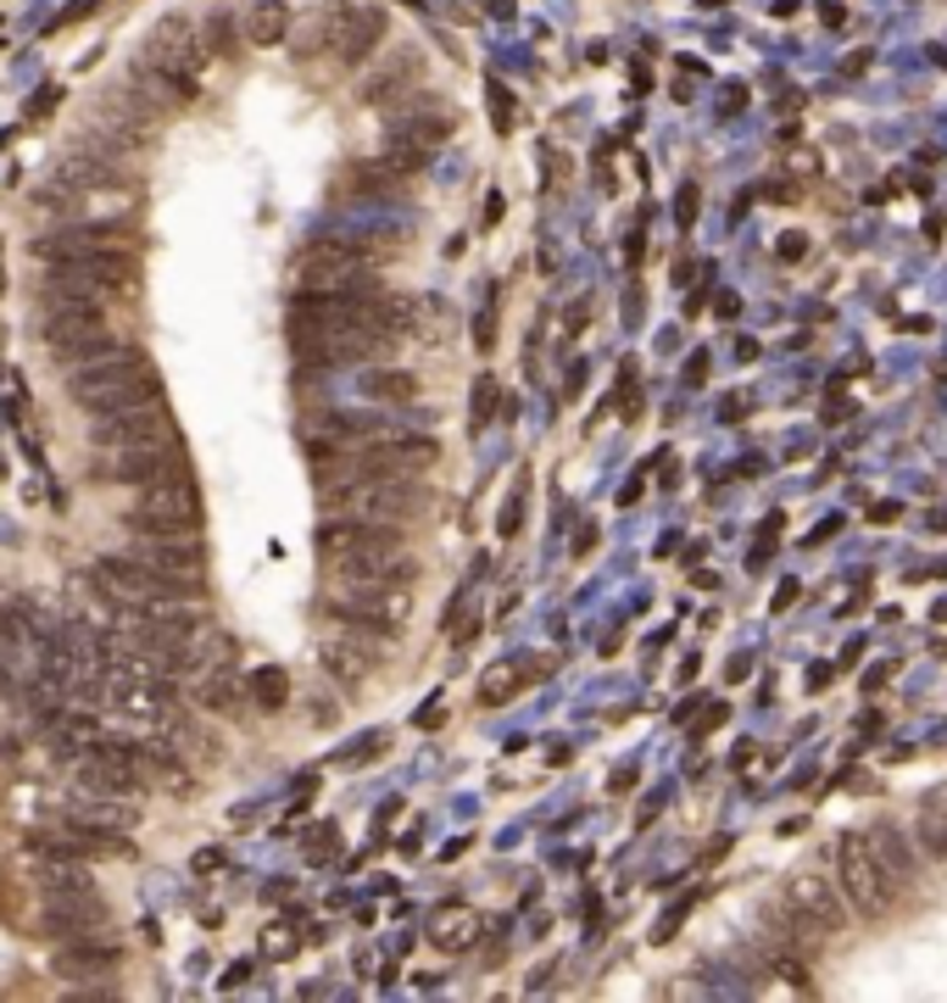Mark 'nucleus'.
<instances>
[{
  "instance_id": "f257e3e1",
  "label": "nucleus",
  "mask_w": 947,
  "mask_h": 1003,
  "mask_svg": "<svg viewBox=\"0 0 947 1003\" xmlns=\"http://www.w3.org/2000/svg\"><path fill=\"white\" fill-rule=\"evenodd\" d=\"M423 508H429V496H423L418 480H385V474L346 469L340 480L323 485V514H329V519H357V525L396 530V525L418 519Z\"/></svg>"
},
{
  "instance_id": "f03ea898",
  "label": "nucleus",
  "mask_w": 947,
  "mask_h": 1003,
  "mask_svg": "<svg viewBox=\"0 0 947 1003\" xmlns=\"http://www.w3.org/2000/svg\"><path fill=\"white\" fill-rule=\"evenodd\" d=\"M318 558L329 563V574H346V580H379V585L412 580V558L401 552L396 530L357 525V519L323 525L318 530Z\"/></svg>"
},
{
  "instance_id": "7ed1b4c3",
  "label": "nucleus",
  "mask_w": 947,
  "mask_h": 1003,
  "mask_svg": "<svg viewBox=\"0 0 947 1003\" xmlns=\"http://www.w3.org/2000/svg\"><path fill=\"white\" fill-rule=\"evenodd\" d=\"M67 390H73V401H78L84 412H118V407H134V401L162 396L156 368H151L140 352L118 346V341H112V346H101L96 357L73 363Z\"/></svg>"
},
{
  "instance_id": "20e7f679",
  "label": "nucleus",
  "mask_w": 947,
  "mask_h": 1003,
  "mask_svg": "<svg viewBox=\"0 0 947 1003\" xmlns=\"http://www.w3.org/2000/svg\"><path fill=\"white\" fill-rule=\"evenodd\" d=\"M836 870H841V897H847V908H852L858 919H887V914L903 908V892H909V886L876 859V848H870L865 830H847V836H841Z\"/></svg>"
},
{
  "instance_id": "39448f33",
  "label": "nucleus",
  "mask_w": 947,
  "mask_h": 1003,
  "mask_svg": "<svg viewBox=\"0 0 947 1003\" xmlns=\"http://www.w3.org/2000/svg\"><path fill=\"white\" fill-rule=\"evenodd\" d=\"M40 341H45L51 357L84 363V357H96L101 346H112L118 334H112L101 301H45V312H40Z\"/></svg>"
},
{
  "instance_id": "423d86ee",
  "label": "nucleus",
  "mask_w": 947,
  "mask_h": 1003,
  "mask_svg": "<svg viewBox=\"0 0 947 1003\" xmlns=\"http://www.w3.org/2000/svg\"><path fill=\"white\" fill-rule=\"evenodd\" d=\"M323 603L334 619H346L352 630H368V636H390L407 614V597L401 585H379V580H346V574H329L323 585Z\"/></svg>"
},
{
  "instance_id": "0eeeda50",
  "label": "nucleus",
  "mask_w": 947,
  "mask_h": 1003,
  "mask_svg": "<svg viewBox=\"0 0 947 1003\" xmlns=\"http://www.w3.org/2000/svg\"><path fill=\"white\" fill-rule=\"evenodd\" d=\"M123 558H134L145 574H156L162 585L190 592V597H201V585H207V552L196 536H140Z\"/></svg>"
},
{
  "instance_id": "6e6552de",
  "label": "nucleus",
  "mask_w": 947,
  "mask_h": 1003,
  "mask_svg": "<svg viewBox=\"0 0 947 1003\" xmlns=\"http://www.w3.org/2000/svg\"><path fill=\"white\" fill-rule=\"evenodd\" d=\"M96 447L101 452H129V447H179L174 441V412L162 396L118 407V412H96Z\"/></svg>"
},
{
  "instance_id": "1a4fd4ad",
  "label": "nucleus",
  "mask_w": 947,
  "mask_h": 1003,
  "mask_svg": "<svg viewBox=\"0 0 947 1003\" xmlns=\"http://www.w3.org/2000/svg\"><path fill=\"white\" fill-rule=\"evenodd\" d=\"M134 525L145 536H196L201 525V496L190 480H162V485H134Z\"/></svg>"
},
{
  "instance_id": "9d476101",
  "label": "nucleus",
  "mask_w": 947,
  "mask_h": 1003,
  "mask_svg": "<svg viewBox=\"0 0 947 1003\" xmlns=\"http://www.w3.org/2000/svg\"><path fill=\"white\" fill-rule=\"evenodd\" d=\"M363 285H368V251L363 245L318 240L301 257V290L307 296H352Z\"/></svg>"
},
{
  "instance_id": "9b49d317",
  "label": "nucleus",
  "mask_w": 947,
  "mask_h": 1003,
  "mask_svg": "<svg viewBox=\"0 0 947 1003\" xmlns=\"http://www.w3.org/2000/svg\"><path fill=\"white\" fill-rule=\"evenodd\" d=\"M786 914L808 919V926H819L825 937H841L847 932V897L841 886H830V875L819 870H797L792 886H786Z\"/></svg>"
},
{
  "instance_id": "f8f14e48",
  "label": "nucleus",
  "mask_w": 947,
  "mask_h": 1003,
  "mask_svg": "<svg viewBox=\"0 0 947 1003\" xmlns=\"http://www.w3.org/2000/svg\"><path fill=\"white\" fill-rule=\"evenodd\" d=\"M101 474L112 485H162V480H190V463L179 458V447H129V452H107Z\"/></svg>"
},
{
  "instance_id": "ddd939ff",
  "label": "nucleus",
  "mask_w": 947,
  "mask_h": 1003,
  "mask_svg": "<svg viewBox=\"0 0 947 1003\" xmlns=\"http://www.w3.org/2000/svg\"><path fill=\"white\" fill-rule=\"evenodd\" d=\"M436 441H418V436H396V441H368L363 452H352V469L363 474H385V480H418L436 469Z\"/></svg>"
},
{
  "instance_id": "4468645a",
  "label": "nucleus",
  "mask_w": 947,
  "mask_h": 1003,
  "mask_svg": "<svg viewBox=\"0 0 947 1003\" xmlns=\"http://www.w3.org/2000/svg\"><path fill=\"white\" fill-rule=\"evenodd\" d=\"M201 62H207V45H201V34L190 29V23H162L156 34H151V45H145V67H156V73H167V78H179V84H196V73H201Z\"/></svg>"
},
{
  "instance_id": "2eb2a0df",
  "label": "nucleus",
  "mask_w": 947,
  "mask_h": 1003,
  "mask_svg": "<svg viewBox=\"0 0 947 1003\" xmlns=\"http://www.w3.org/2000/svg\"><path fill=\"white\" fill-rule=\"evenodd\" d=\"M40 641L45 636L18 608L0 603V686H23L40 675Z\"/></svg>"
},
{
  "instance_id": "dca6fc26",
  "label": "nucleus",
  "mask_w": 947,
  "mask_h": 1003,
  "mask_svg": "<svg viewBox=\"0 0 947 1003\" xmlns=\"http://www.w3.org/2000/svg\"><path fill=\"white\" fill-rule=\"evenodd\" d=\"M78 251H140V229H129V223H84V229H62V234H51L45 245H40V257L51 263V257H78Z\"/></svg>"
},
{
  "instance_id": "f3484780",
  "label": "nucleus",
  "mask_w": 947,
  "mask_h": 1003,
  "mask_svg": "<svg viewBox=\"0 0 947 1003\" xmlns=\"http://www.w3.org/2000/svg\"><path fill=\"white\" fill-rule=\"evenodd\" d=\"M307 430H312V447L318 452H363L368 441L385 436L374 418H363V412H318Z\"/></svg>"
},
{
  "instance_id": "a211bd4d",
  "label": "nucleus",
  "mask_w": 947,
  "mask_h": 1003,
  "mask_svg": "<svg viewBox=\"0 0 947 1003\" xmlns=\"http://www.w3.org/2000/svg\"><path fill=\"white\" fill-rule=\"evenodd\" d=\"M323 663H329V675H340L346 686H363L374 675V652H368L363 630L357 636H329L323 641Z\"/></svg>"
},
{
  "instance_id": "6ab92c4d",
  "label": "nucleus",
  "mask_w": 947,
  "mask_h": 1003,
  "mask_svg": "<svg viewBox=\"0 0 947 1003\" xmlns=\"http://www.w3.org/2000/svg\"><path fill=\"white\" fill-rule=\"evenodd\" d=\"M112 970H118V954L112 948H96V943H78V948H62L56 954V976H73V981L112 976Z\"/></svg>"
},
{
  "instance_id": "aec40b11",
  "label": "nucleus",
  "mask_w": 947,
  "mask_h": 1003,
  "mask_svg": "<svg viewBox=\"0 0 947 1003\" xmlns=\"http://www.w3.org/2000/svg\"><path fill=\"white\" fill-rule=\"evenodd\" d=\"M870 836V848H876V859L903 881V886H914V848H909V836H898L892 825H881V830H865Z\"/></svg>"
},
{
  "instance_id": "412c9836",
  "label": "nucleus",
  "mask_w": 947,
  "mask_h": 1003,
  "mask_svg": "<svg viewBox=\"0 0 947 1003\" xmlns=\"http://www.w3.org/2000/svg\"><path fill=\"white\" fill-rule=\"evenodd\" d=\"M920 842H925L931 859H947V786L920 808Z\"/></svg>"
},
{
  "instance_id": "4be33fe9",
  "label": "nucleus",
  "mask_w": 947,
  "mask_h": 1003,
  "mask_svg": "<svg viewBox=\"0 0 947 1003\" xmlns=\"http://www.w3.org/2000/svg\"><path fill=\"white\" fill-rule=\"evenodd\" d=\"M530 675H536V663H496L491 675L480 681V703H507Z\"/></svg>"
},
{
  "instance_id": "5701e85b",
  "label": "nucleus",
  "mask_w": 947,
  "mask_h": 1003,
  "mask_svg": "<svg viewBox=\"0 0 947 1003\" xmlns=\"http://www.w3.org/2000/svg\"><path fill=\"white\" fill-rule=\"evenodd\" d=\"M379 29H385V18H379V12H357V18H352V29H346V40H340V51H334V56H340V62H357L363 51H374V45H379Z\"/></svg>"
},
{
  "instance_id": "b1692460",
  "label": "nucleus",
  "mask_w": 947,
  "mask_h": 1003,
  "mask_svg": "<svg viewBox=\"0 0 947 1003\" xmlns=\"http://www.w3.org/2000/svg\"><path fill=\"white\" fill-rule=\"evenodd\" d=\"M429 937H436L441 948H469V943H474V914H469V908H447V914H436Z\"/></svg>"
},
{
  "instance_id": "393cba45",
  "label": "nucleus",
  "mask_w": 947,
  "mask_h": 1003,
  "mask_svg": "<svg viewBox=\"0 0 947 1003\" xmlns=\"http://www.w3.org/2000/svg\"><path fill=\"white\" fill-rule=\"evenodd\" d=\"M285 23H290V12L274 7V0H263V7L251 12V40L256 45H274V40H285Z\"/></svg>"
},
{
  "instance_id": "a878e982",
  "label": "nucleus",
  "mask_w": 947,
  "mask_h": 1003,
  "mask_svg": "<svg viewBox=\"0 0 947 1003\" xmlns=\"http://www.w3.org/2000/svg\"><path fill=\"white\" fill-rule=\"evenodd\" d=\"M285 692H290V686H285L279 669H256V675H251V697L263 703V708H279V703H285Z\"/></svg>"
},
{
  "instance_id": "bb28decb",
  "label": "nucleus",
  "mask_w": 947,
  "mask_h": 1003,
  "mask_svg": "<svg viewBox=\"0 0 947 1003\" xmlns=\"http://www.w3.org/2000/svg\"><path fill=\"white\" fill-rule=\"evenodd\" d=\"M363 385H368V396H385V401H407V396L418 390L412 374H368Z\"/></svg>"
},
{
  "instance_id": "cd10ccee",
  "label": "nucleus",
  "mask_w": 947,
  "mask_h": 1003,
  "mask_svg": "<svg viewBox=\"0 0 947 1003\" xmlns=\"http://www.w3.org/2000/svg\"><path fill=\"white\" fill-rule=\"evenodd\" d=\"M201 697H207V708H234L240 703V686L223 681V675H212V681H201Z\"/></svg>"
},
{
  "instance_id": "c85d7f7f",
  "label": "nucleus",
  "mask_w": 947,
  "mask_h": 1003,
  "mask_svg": "<svg viewBox=\"0 0 947 1003\" xmlns=\"http://www.w3.org/2000/svg\"><path fill=\"white\" fill-rule=\"evenodd\" d=\"M781 263H803V251H808V234H781Z\"/></svg>"
},
{
  "instance_id": "c756f323",
  "label": "nucleus",
  "mask_w": 947,
  "mask_h": 1003,
  "mask_svg": "<svg viewBox=\"0 0 947 1003\" xmlns=\"http://www.w3.org/2000/svg\"><path fill=\"white\" fill-rule=\"evenodd\" d=\"M858 412V401H847V396H830L825 401V425H841V418H852Z\"/></svg>"
},
{
  "instance_id": "7c9ffc66",
  "label": "nucleus",
  "mask_w": 947,
  "mask_h": 1003,
  "mask_svg": "<svg viewBox=\"0 0 947 1003\" xmlns=\"http://www.w3.org/2000/svg\"><path fill=\"white\" fill-rule=\"evenodd\" d=\"M870 62H876V51H852V56L841 62V73H847V78H858V73H865Z\"/></svg>"
},
{
  "instance_id": "2f4dec72",
  "label": "nucleus",
  "mask_w": 947,
  "mask_h": 1003,
  "mask_svg": "<svg viewBox=\"0 0 947 1003\" xmlns=\"http://www.w3.org/2000/svg\"><path fill=\"white\" fill-rule=\"evenodd\" d=\"M903 519V502H881V508H870V525H892Z\"/></svg>"
},
{
  "instance_id": "473e14b6",
  "label": "nucleus",
  "mask_w": 947,
  "mask_h": 1003,
  "mask_svg": "<svg viewBox=\"0 0 947 1003\" xmlns=\"http://www.w3.org/2000/svg\"><path fill=\"white\" fill-rule=\"evenodd\" d=\"M892 675H898V663H881V669H870V675H865V686L876 692V686H887Z\"/></svg>"
},
{
  "instance_id": "72a5a7b5",
  "label": "nucleus",
  "mask_w": 947,
  "mask_h": 1003,
  "mask_svg": "<svg viewBox=\"0 0 947 1003\" xmlns=\"http://www.w3.org/2000/svg\"><path fill=\"white\" fill-rule=\"evenodd\" d=\"M792 603H797V580H786V585H781V592H774V608H781V614H786Z\"/></svg>"
},
{
  "instance_id": "f704fd0d",
  "label": "nucleus",
  "mask_w": 947,
  "mask_h": 1003,
  "mask_svg": "<svg viewBox=\"0 0 947 1003\" xmlns=\"http://www.w3.org/2000/svg\"><path fill=\"white\" fill-rule=\"evenodd\" d=\"M485 412H491V385H480V401H474V425H485Z\"/></svg>"
},
{
  "instance_id": "c9c22d12",
  "label": "nucleus",
  "mask_w": 947,
  "mask_h": 1003,
  "mask_svg": "<svg viewBox=\"0 0 947 1003\" xmlns=\"http://www.w3.org/2000/svg\"><path fill=\"white\" fill-rule=\"evenodd\" d=\"M0 692H7V686H0Z\"/></svg>"
}]
</instances>
